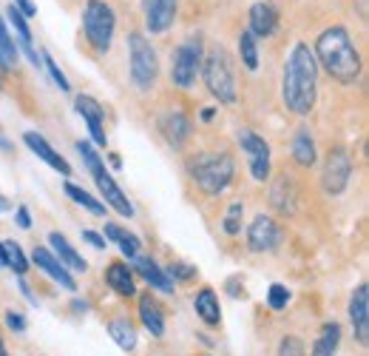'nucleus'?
Masks as SVG:
<instances>
[{"label": "nucleus", "mask_w": 369, "mask_h": 356, "mask_svg": "<svg viewBox=\"0 0 369 356\" xmlns=\"http://www.w3.org/2000/svg\"><path fill=\"white\" fill-rule=\"evenodd\" d=\"M281 97L284 106L304 117L313 111L318 97V63L307 43H296L284 63V80H281Z\"/></svg>", "instance_id": "nucleus-1"}, {"label": "nucleus", "mask_w": 369, "mask_h": 356, "mask_svg": "<svg viewBox=\"0 0 369 356\" xmlns=\"http://www.w3.org/2000/svg\"><path fill=\"white\" fill-rule=\"evenodd\" d=\"M316 63L344 86H353L361 77V54L344 26H330L316 40Z\"/></svg>", "instance_id": "nucleus-2"}, {"label": "nucleus", "mask_w": 369, "mask_h": 356, "mask_svg": "<svg viewBox=\"0 0 369 356\" xmlns=\"http://www.w3.org/2000/svg\"><path fill=\"white\" fill-rule=\"evenodd\" d=\"M77 151H80L83 163L88 166V171H91V177H94V183H97L100 194L105 197V203H108L120 217H128V220H131V217H134V205H131V200L125 197V191L117 185V180L108 174V168H105L103 157L97 154V148H94L91 143L80 140V143H77Z\"/></svg>", "instance_id": "nucleus-3"}, {"label": "nucleus", "mask_w": 369, "mask_h": 356, "mask_svg": "<svg viewBox=\"0 0 369 356\" xmlns=\"http://www.w3.org/2000/svg\"><path fill=\"white\" fill-rule=\"evenodd\" d=\"M236 174V163L227 151H219V154H199L193 163H190V177L196 180V185L207 194V197H216L222 194L230 180Z\"/></svg>", "instance_id": "nucleus-4"}, {"label": "nucleus", "mask_w": 369, "mask_h": 356, "mask_svg": "<svg viewBox=\"0 0 369 356\" xmlns=\"http://www.w3.org/2000/svg\"><path fill=\"white\" fill-rule=\"evenodd\" d=\"M202 77H204V86L207 91L224 103V106H233L239 91H236V77H233V66H230V57L224 49H210L204 57H202Z\"/></svg>", "instance_id": "nucleus-5"}, {"label": "nucleus", "mask_w": 369, "mask_h": 356, "mask_svg": "<svg viewBox=\"0 0 369 356\" xmlns=\"http://www.w3.org/2000/svg\"><path fill=\"white\" fill-rule=\"evenodd\" d=\"M114 31H117V14L111 9V3L105 0H88L83 9V34L88 40V46L100 54H105L114 43Z\"/></svg>", "instance_id": "nucleus-6"}, {"label": "nucleus", "mask_w": 369, "mask_h": 356, "mask_svg": "<svg viewBox=\"0 0 369 356\" xmlns=\"http://www.w3.org/2000/svg\"><path fill=\"white\" fill-rule=\"evenodd\" d=\"M128 57H131V83L140 91L154 88V83L160 77V57L145 34H140V31L128 34Z\"/></svg>", "instance_id": "nucleus-7"}, {"label": "nucleus", "mask_w": 369, "mask_h": 356, "mask_svg": "<svg viewBox=\"0 0 369 356\" xmlns=\"http://www.w3.org/2000/svg\"><path fill=\"white\" fill-rule=\"evenodd\" d=\"M202 57H204V51H202V40L196 34H190L184 43L177 46L174 66H171V80L177 88H182V91L193 88V83L202 71Z\"/></svg>", "instance_id": "nucleus-8"}, {"label": "nucleus", "mask_w": 369, "mask_h": 356, "mask_svg": "<svg viewBox=\"0 0 369 356\" xmlns=\"http://www.w3.org/2000/svg\"><path fill=\"white\" fill-rule=\"evenodd\" d=\"M350 177H353V160L344 148H333L324 160V171H321V185L330 197H338L344 194V188L350 185Z\"/></svg>", "instance_id": "nucleus-9"}, {"label": "nucleus", "mask_w": 369, "mask_h": 356, "mask_svg": "<svg viewBox=\"0 0 369 356\" xmlns=\"http://www.w3.org/2000/svg\"><path fill=\"white\" fill-rule=\"evenodd\" d=\"M239 143H241V151H247V160H250V174L256 183H264L270 177V146L264 137L253 134V131H241L239 134Z\"/></svg>", "instance_id": "nucleus-10"}, {"label": "nucleus", "mask_w": 369, "mask_h": 356, "mask_svg": "<svg viewBox=\"0 0 369 356\" xmlns=\"http://www.w3.org/2000/svg\"><path fill=\"white\" fill-rule=\"evenodd\" d=\"M74 108H77V114L85 120L94 146L105 148V146H108V137H105V108H103L91 94H77Z\"/></svg>", "instance_id": "nucleus-11"}, {"label": "nucleus", "mask_w": 369, "mask_h": 356, "mask_svg": "<svg viewBox=\"0 0 369 356\" xmlns=\"http://www.w3.org/2000/svg\"><path fill=\"white\" fill-rule=\"evenodd\" d=\"M177 9H180V0H142L145 29L151 34H165L177 20Z\"/></svg>", "instance_id": "nucleus-12"}, {"label": "nucleus", "mask_w": 369, "mask_h": 356, "mask_svg": "<svg viewBox=\"0 0 369 356\" xmlns=\"http://www.w3.org/2000/svg\"><path fill=\"white\" fill-rule=\"evenodd\" d=\"M279 243H281L279 225H276L270 217L259 214V217L250 223V228H247V245H250V251H256V254L273 251V248H279Z\"/></svg>", "instance_id": "nucleus-13"}, {"label": "nucleus", "mask_w": 369, "mask_h": 356, "mask_svg": "<svg viewBox=\"0 0 369 356\" xmlns=\"http://www.w3.org/2000/svg\"><path fill=\"white\" fill-rule=\"evenodd\" d=\"M23 143L31 148V154H37L46 166H51V168H54V171H60L63 177H68V174H71L68 160H66L60 151H54V148L46 143V137H43V134H37V131H26V134H23Z\"/></svg>", "instance_id": "nucleus-14"}, {"label": "nucleus", "mask_w": 369, "mask_h": 356, "mask_svg": "<svg viewBox=\"0 0 369 356\" xmlns=\"http://www.w3.org/2000/svg\"><path fill=\"white\" fill-rule=\"evenodd\" d=\"M247 17H250V29L247 31L253 37H270L276 31V26H279V9L273 3H267V0L253 3Z\"/></svg>", "instance_id": "nucleus-15"}, {"label": "nucleus", "mask_w": 369, "mask_h": 356, "mask_svg": "<svg viewBox=\"0 0 369 356\" xmlns=\"http://www.w3.org/2000/svg\"><path fill=\"white\" fill-rule=\"evenodd\" d=\"M350 320H353V328H355V337L361 345L369 342V288L367 285H358L353 300H350Z\"/></svg>", "instance_id": "nucleus-16"}, {"label": "nucleus", "mask_w": 369, "mask_h": 356, "mask_svg": "<svg viewBox=\"0 0 369 356\" xmlns=\"http://www.w3.org/2000/svg\"><path fill=\"white\" fill-rule=\"evenodd\" d=\"M31 257H34L37 268H40L43 274H48V277H51L57 285H63L66 291H77V283H74V277H71V274H68V271L60 265V260H57V257H54L48 248H34V254H31Z\"/></svg>", "instance_id": "nucleus-17"}, {"label": "nucleus", "mask_w": 369, "mask_h": 356, "mask_svg": "<svg viewBox=\"0 0 369 356\" xmlns=\"http://www.w3.org/2000/svg\"><path fill=\"white\" fill-rule=\"evenodd\" d=\"M6 23L11 26V31L17 34V40H20V49L26 51V57L34 63V66H40V54L34 51V46H31V29H28V23H26V17L20 14V9L11 3L9 9H6Z\"/></svg>", "instance_id": "nucleus-18"}, {"label": "nucleus", "mask_w": 369, "mask_h": 356, "mask_svg": "<svg viewBox=\"0 0 369 356\" xmlns=\"http://www.w3.org/2000/svg\"><path fill=\"white\" fill-rule=\"evenodd\" d=\"M134 265H137V274L145 280V283H151V288H157V291H162V294H174L177 288V283L151 260V257H137L134 260Z\"/></svg>", "instance_id": "nucleus-19"}, {"label": "nucleus", "mask_w": 369, "mask_h": 356, "mask_svg": "<svg viewBox=\"0 0 369 356\" xmlns=\"http://www.w3.org/2000/svg\"><path fill=\"white\" fill-rule=\"evenodd\" d=\"M160 128H162V134H165V140H168L171 146H182L184 140L193 134V126H190L187 114H182V111H168V114H162Z\"/></svg>", "instance_id": "nucleus-20"}, {"label": "nucleus", "mask_w": 369, "mask_h": 356, "mask_svg": "<svg viewBox=\"0 0 369 356\" xmlns=\"http://www.w3.org/2000/svg\"><path fill=\"white\" fill-rule=\"evenodd\" d=\"M48 243H51V251H54V257L60 260V265L66 268V271H88V263L71 248V243L63 237V234H48Z\"/></svg>", "instance_id": "nucleus-21"}, {"label": "nucleus", "mask_w": 369, "mask_h": 356, "mask_svg": "<svg viewBox=\"0 0 369 356\" xmlns=\"http://www.w3.org/2000/svg\"><path fill=\"white\" fill-rule=\"evenodd\" d=\"M105 280H108V285L120 294V297H134L137 294V283H134V271L125 265V263H114V265H108V271H105Z\"/></svg>", "instance_id": "nucleus-22"}, {"label": "nucleus", "mask_w": 369, "mask_h": 356, "mask_svg": "<svg viewBox=\"0 0 369 356\" xmlns=\"http://www.w3.org/2000/svg\"><path fill=\"white\" fill-rule=\"evenodd\" d=\"M293 160L301 166V168H313L318 154H316V140L307 128H298L296 137H293Z\"/></svg>", "instance_id": "nucleus-23"}, {"label": "nucleus", "mask_w": 369, "mask_h": 356, "mask_svg": "<svg viewBox=\"0 0 369 356\" xmlns=\"http://www.w3.org/2000/svg\"><path fill=\"white\" fill-rule=\"evenodd\" d=\"M193 308H196V314L202 317L204 325L216 328V325L222 322V311H219V300H216L213 288H202V291L196 294V300H193Z\"/></svg>", "instance_id": "nucleus-24"}, {"label": "nucleus", "mask_w": 369, "mask_h": 356, "mask_svg": "<svg viewBox=\"0 0 369 356\" xmlns=\"http://www.w3.org/2000/svg\"><path fill=\"white\" fill-rule=\"evenodd\" d=\"M140 320L142 325L154 334V337H162L165 334V317H162V308L157 305V300L151 294L140 297Z\"/></svg>", "instance_id": "nucleus-25"}, {"label": "nucleus", "mask_w": 369, "mask_h": 356, "mask_svg": "<svg viewBox=\"0 0 369 356\" xmlns=\"http://www.w3.org/2000/svg\"><path fill=\"white\" fill-rule=\"evenodd\" d=\"M338 342H341V325H338V322H327V325L321 328V334H318V340H316L310 356H333L336 348H338Z\"/></svg>", "instance_id": "nucleus-26"}, {"label": "nucleus", "mask_w": 369, "mask_h": 356, "mask_svg": "<svg viewBox=\"0 0 369 356\" xmlns=\"http://www.w3.org/2000/svg\"><path fill=\"white\" fill-rule=\"evenodd\" d=\"M105 237H108L111 243H117V248H120L128 260H137V254H140V240H137L134 234H128L125 228L108 223V225H105Z\"/></svg>", "instance_id": "nucleus-27"}, {"label": "nucleus", "mask_w": 369, "mask_h": 356, "mask_svg": "<svg viewBox=\"0 0 369 356\" xmlns=\"http://www.w3.org/2000/svg\"><path fill=\"white\" fill-rule=\"evenodd\" d=\"M108 334H111V340L123 351H134L137 348V331H134V325L128 320H111L108 322Z\"/></svg>", "instance_id": "nucleus-28"}, {"label": "nucleus", "mask_w": 369, "mask_h": 356, "mask_svg": "<svg viewBox=\"0 0 369 356\" xmlns=\"http://www.w3.org/2000/svg\"><path fill=\"white\" fill-rule=\"evenodd\" d=\"M66 194H68L77 205H83L85 211H91V214H97V217H105V205H103L97 197H91L85 188H80V185H74V183H66Z\"/></svg>", "instance_id": "nucleus-29"}, {"label": "nucleus", "mask_w": 369, "mask_h": 356, "mask_svg": "<svg viewBox=\"0 0 369 356\" xmlns=\"http://www.w3.org/2000/svg\"><path fill=\"white\" fill-rule=\"evenodd\" d=\"M239 57H241L244 68H250V71L259 68V46H256V37L250 31L239 34Z\"/></svg>", "instance_id": "nucleus-30"}, {"label": "nucleus", "mask_w": 369, "mask_h": 356, "mask_svg": "<svg viewBox=\"0 0 369 356\" xmlns=\"http://www.w3.org/2000/svg\"><path fill=\"white\" fill-rule=\"evenodd\" d=\"M3 251H6V268H11L17 277H23L28 271V260H26L23 248L14 240H3Z\"/></svg>", "instance_id": "nucleus-31"}, {"label": "nucleus", "mask_w": 369, "mask_h": 356, "mask_svg": "<svg viewBox=\"0 0 369 356\" xmlns=\"http://www.w3.org/2000/svg\"><path fill=\"white\" fill-rule=\"evenodd\" d=\"M0 51H3V57L9 60V66H14V63H17V46H14V37H11V34H9V29H6L3 14H0Z\"/></svg>", "instance_id": "nucleus-32"}, {"label": "nucleus", "mask_w": 369, "mask_h": 356, "mask_svg": "<svg viewBox=\"0 0 369 356\" xmlns=\"http://www.w3.org/2000/svg\"><path fill=\"white\" fill-rule=\"evenodd\" d=\"M40 63H43V66L48 68V74H51V80H54V83L60 86V91H68V88H71V86H68V80H66V74L60 71L57 60H54V57H51L48 51H43V54H40Z\"/></svg>", "instance_id": "nucleus-33"}, {"label": "nucleus", "mask_w": 369, "mask_h": 356, "mask_svg": "<svg viewBox=\"0 0 369 356\" xmlns=\"http://www.w3.org/2000/svg\"><path fill=\"white\" fill-rule=\"evenodd\" d=\"M241 214H244V205H241V203H233V205L227 208V217H224V234L236 237V234L241 231Z\"/></svg>", "instance_id": "nucleus-34"}, {"label": "nucleus", "mask_w": 369, "mask_h": 356, "mask_svg": "<svg viewBox=\"0 0 369 356\" xmlns=\"http://www.w3.org/2000/svg\"><path fill=\"white\" fill-rule=\"evenodd\" d=\"M287 302H290V291L281 285V283H276V285H270V294H267V305L273 308V311H281V308H287Z\"/></svg>", "instance_id": "nucleus-35"}, {"label": "nucleus", "mask_w": 369, "mask_h": 356, "mask_svg": "<svg viewBox=\"0 0 369 356\" xmlns=\"http://www.w3.org/2000/svg\"><path fill=\"white\" fill-rule=\"evenodd\" d=\"M165 274H168L174 283H177V280H193V277H196V265H187V263H171Z\"/></svg>", "instance_id": "nucleus-36"}, {"label": "nucleus", "mask_w": 369, "mask_h": 356, "mask_svg": "<svg viewBox=\"0 0 369 356\" xmlns=\"http://www.w3.org/2000/svg\"><path fill=\"white\" fill-rule=\"evenodd\" d=\"M279 356H304V345L296 337H284L279 345Z\"/></svg>", "instance_id": "nucleus-37"}, {"label": "nucleus", "mask_w": 369, "mask_h": 356, "mask_svg": "<svg viewBox=\"0 0 369 356\" xmlns=\"http://www.w3.org/2000/svg\"><path fill=\"white\" fill-rule=\"evenodd\" d=\"M6 325H9L14 334H23V331H26V320H23L17 311H9V314H6Z\"/></svg>", "instance_id": "nucleus-38"}, {"label": "nucleus", "mask_w": 369, "mask_h": 356, "mask_svg": "<svg viewBox=\"0 0 369 356\" xmlns=\"http://www.w3.org/2000/svg\"><path fill=\"white\" fill-rule=\"evenodd\" d=\"M83 240H85V243H91V245H94L97 251H103V248L108 245V243H105V237H100L97 231H88V228L83 231Z\"/></svg>", "instance_id": "nucleus-39"}, {"label": "nucleus", "mask_w": 369, "mask_h": 356, "mask_svg": "<svg viewBox=\"0 0 369 356\" xmlns=\"http://www.w3.org/2000/svg\"><path fill=\"white\" fill-rule=\"evenodd\" d=\"M14 6L20 9V14H23V17H34V14H37L34 0H14Z\"/></svg>", "instance_id": "nucleus-40"}, {"label": "nucleus", "mask_w": 369, "mask_h": 356, "mask_svg": "<svg viewBox=\"0 0 369 356\" xmlns=\"http://www.w3.org/2000/svg\"><path fill=\"white\" fill-rule=\"evenodd\" d=\"M14 217H17V225H20V228H31V214H28V208H26V205H20Z\"/></svg>", "instance_id": "nucleus-41"}, {"label": "nucleus", "mask_w": 369, "mask_h": 356, "mask_svg": "<svg viewBox=\"0 0 369 356\" xmlns=\"http://www.w3.org/2000/svg\"><path fill=\"white\" fill-rule=\"evenodd\" d=\"M20 291H23V297H26L31 305H37V300H34V294H31V288H28V283H26L23 277H20Z\"/></svg>", "instance_id": "nucleus-42"}, {"label": "nucleus", "mask_w": 369, "mask_h": 356, "mask_svg": "<svg viewBox=\"0 0 369 356\" xmlns=\"http://www.w3.org/2000/svg\"><path fill=\"white\" fill-rule=\"evenodd\" d=\"M6 211H11V203H9V200L0 194V214H6Z\"/></svg>", "instance_id": "nucleus-43"}, {"label": "nucleus", "mask_w": 369, "mask_h": 356, "mask_svg": "<svg viewBox=\"0 0 369 356\" xmlns=\"http://www.w3.org/2000/svg\"><path fill=\"white\" fill-rule=\"evenodd\" d=\"M213 114H216V108H202V120H204V123L213 120Z\"/></svg>", "instance_id": "nucleus-44"}, {"label": "nucleus", "mask_w": 369, "mask_h": 356, "mask_svg": "<svg viewBox=\"0 0 369 356\" xmlns=\"http://www.w3.org/2000/svg\"><path fill=\"white\" fill-rule=\"evenodd\" d=\"M9 68H11V66H9V60H6L3 51H0V71H9Z\"/></svg>", "instance_id": "nucleus-45"}, {"label": "nucleus", "mask_w": 369, "mask_h": 356, "mask_svg": "<svg viewBox=\"0 0 369 356\" xmlns=\"http://www.w3.org/2000/svg\"><path fill=\"white\" fill-rule=\"evenodd\" d=\"M111 166H114V168H123V160H120L117 154H111Z\"/></svg>", "instance_id": "nucleus-46"}, {"label": "nucleus", "mask_w": 369, "mask_h": 356, "mask_svg": "<svg viewBox=\"0 0 369 356\" xmlns=\"http://www.w3.org/2000/svg\"><path fill=\"white\" fill-rule=\"evenodd\" d=\"M0 268H6V251H3V240H0Z\"/></svg>", "instance_id": "nucleus-47"}, {"label": "nucleus", "mask_w": 369, "mask_h": 356, "mask_svg": "<svg viewBox=\"0 0 369 356\" xmlns=\"http://www.w3.org/2000/svg\"><path fill=\"white\" fill-rule=\"evenodd\" d=\"M0 356H9L6 354V345H3V337H0Z\"/></svg>", "instance_id": "nucleus-48"}]
</instances>
